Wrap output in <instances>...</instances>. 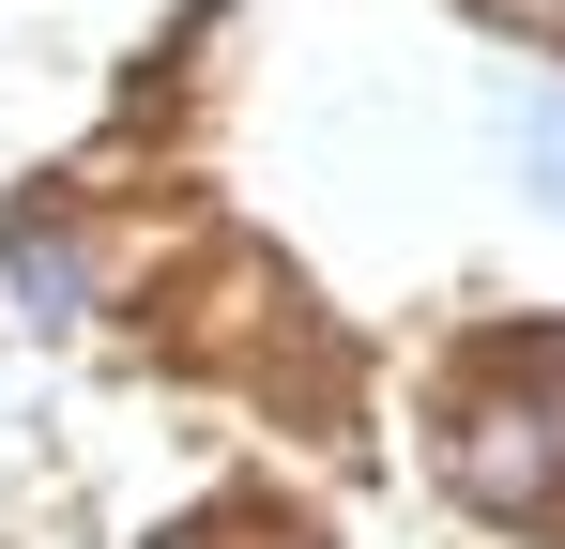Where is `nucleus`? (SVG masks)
Here are the masks:
<instances>
[{"label":"nucleus","mask_w":565,"mask_h":549,"mask_svg":"<svg viewBox=\"0 0 565 549\" xmlns=\"http://www.w3.org/2000/svg\"><path fill=\"white\" fill-rule=\"evenodd\" d=\"M0 290H15L31 321H93V260H77L62 229H31V214L0 229Z\"/></svg>","instance_id":"nucleus-1"},{"label":"nucleus","mask_w":565,"mask_h":549,"mask_svg":"<svg viewBox=\"0 0 565 549\" xmlns=\"http://www.w3.org/2000/svg\"><path fill=\"white\" fill-rule=\"evenodd\" d=\"M459 473H473V488H489V504H504V488L535 504V488H551V443H535V412H520V428L489 412V428H473V458H459Z\"/></svg>","instance_id":"nucleus-2"},{"label":"nucleus","mask_w":565,"mask_h":549,"mask_svg":"<svg viewBox=\"0 0 565 549\" xmlns=\"http://www.w3.org/2000/svg\"><path fill=\"white\" fill-rule=\"evenodd\" d=\"M504 153H520V169H535V183L565 198V92H535V77L504 92Z\"/></svg>","instance_id":"nucleus-3"},{"label":"nucleus","mask_w":565,"mask_h":549,"mask_svg":"<svg viewBox=\"0 0 565 549\" xmlns=\"http://www.w3.org/2000/svg\"><path fill=\"white\" fill-rule=\"evenodd\" d=\"M520 15H565V0H520Z\"/></svg>","instance_id":"nucleus-4"}]
</instances>
